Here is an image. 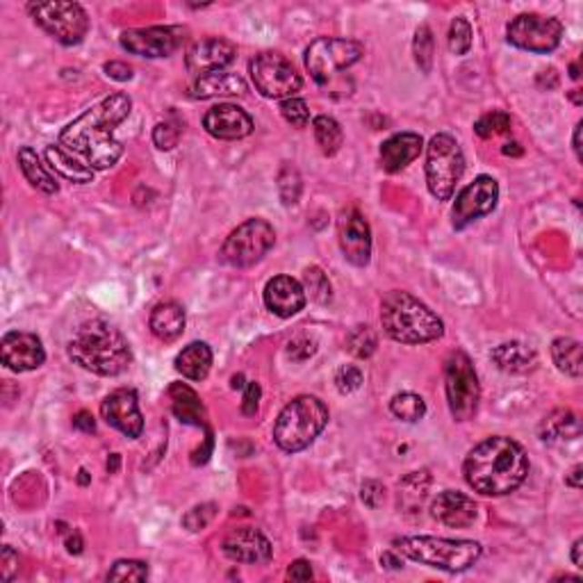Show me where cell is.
<instances>
[{"label":"cell","instance_id":"1","mask_svg":"<svg viewBox=\"0 0 583 583\" xmlns=\"http://www.w3.org/2000/svg\"><path fill=\"white\" fill-rule=\"evenodd\" d=\"M130 110L133 101L128 94H110L62 130L60 146L89 169H110L124 156V146L115 139V130L128 119Z\"/></svg>","mask_w":583,"mask_h":583},{"label":"cell","instance_id":"2","mask_svg":"<svg viewBox=\"0 0 583 583\" xmlns=\"http://www.w3.org/2000/svg\"><path fill=\"white\" fill-rule=\"evenodd\" d=\"M469 488L486 497H504L518 490L528 474L527 451L504 436L478 442L463 465Z\"/></svg>","mask_w":583,"mask_h":583},{"label":"cell","instance_id":"3","mask_svg":"<svg viewBox=\"0 0 583 583\" xmlns=\"http://www.w3.org/2000/svg\"><path fill=\"white\" fill-rule=\"evenodd\" d=\"M69 358L98 377H119L133 363L124 333L103 319H89L75 328L69 342Z\"/></svg>","mask_w":583,"mask_h":583},{"label":"cell","instance_id":"4","mask_svg":"<svg viewBox=\"0 0 583 583\" xmlns=\"http://www.w3.org/2000/svg\"><path fill=\"white\" fill-rule=\"evenodd\" d=\"M381 324L386 336L399 345H427L445 336L442 319L404 289H392L383 297Z\"/></svg>","mask_w":583,"mask_h":583},{"label":"cell","instance_id":"5","mask_svg":"<svg viewBox=\"0 0 583 583\" xmlns=\"http://www.w3.org/2000/svg\"><path fill=\"white\" fill-rule=\"evenodd\" d=\"M328 424V408L317 397L301 395L280 410L274 427V440L287 454L304 451L317 440Z\"/></svg>","mask_w":583,"mask_h":583},{"label":"cell","instance_id":"6","mask_svg":"<svg viewBox=\"0 0 583 583\" xmlns=\"http://www.w3.org/2000/svg\"><path fill=\"white\" fill-rule=\"evenodd\" d=\"M395 547L406 558L428 565V568L445 569V572H465L481 558V545L474 540L413 536L397 538Z\"/></svg>","mask_w":583,"mask_h":583},{"label":"cell","instance_id":"7","mask_svg":"<svg viewBox=\"0 0 583 583\" xmlns=\"http://www.w3.org/2000/svg\"><path fill=\"white\" fill-rule=\"evenodd\" d=\"M465 157L451 135L440 133L427 146V185L437 201H449L463 178Z\"/></svg>","mask_w":583,"mask_h":583},{"label":"cell","instance_id":"8","mask_svg":"<svg viewBox=\"0 0 583 583\" xmlns=\"http://www.w3.org/2000/svg\"><path fill=\"white\" fill-rule=\"evenodd\" d=\"M28 12L35 24L62 46H78L89 33V16L78 3H65V0L30 3Z\"/></svg>","mask_w":583,"mask_h":583},{"label":"cell","instance_id":"9","mask_svg":"<svg viewBox=\"0 0 583 583\" xmlns=\"http://www.w3.org/2000/svg\"><path fill=\"white\" fill-rule=\"evenodd\" d=\"M445 390L449 413L456 422H467L474 417L481 399V386L474 365L465 351H451L445 363Z\"/></svg>","mask_w":583,"mask_h":583},{"label":"cell","instance_id":"10","mask_svg":"<svg viewBox=\"0 0 583 583\" xmlns=\"http://www.w3.org/2000/svg\"><path fill=\"white\" fill-rule=\"evenodd\" d=\"M363 53V44L354 39L319 37L306 51V69L315 83L328 85L340 71L354 66Z\"/></svg>","mask_w":583,"mask_h":583},{"label":"cell","instance_id":"11","mask_svg":"<svg viewBox=\"0 0 583 583\" xmlns=\"http://www.w3.org/2000/svg\"><path fill=\"white\" fill-rule=\"evenodd\" d=\"M276 242V233L269 221L246 219L226 237L221 246V260L237 269H246L260 262L271 251Z\"/></svg>","mask_w":583,"mask_h":583},{"label":"cell","instance_id":"12","mask_svg":"<svg viewBox=\"0 0 583 583\" xmlns=\"http://www.w3.org/2000/svg\"><path fill=\"white\" fill-rule=\"evenodd\" d=\"M253 85L265 98H295V94L304 87V80L297 74L295 65L285 55L274 51H265L256 55L248 65Z\"/></svg>","mask_w":583,"mask_h":583},{"label":"cell","instance_id":"13","mask_svg":"<svg viewBox=\"0 0 583 583\" xmlns=\"http://www.w3.org/2000/svg\"><path fill=\"white\" fill-rule=\"evenodd\" d=\"M506 39L515 48L545 55L558 48L560 39H563V24L554 16L519 15L506 28Z\"/></svg>","mask_w":583,"mask_h":583},{"label":"cell","instance_id":"14","mask_svg":"<svg viewBox=\"0 0 583 583\" xmlns=\"http://www.w3.org/2000/svg\"><path fill=\"white\" fill-rule=\"evenodd\" d=\"M185 39H187V30L180 25H153V28L126 30L121 33L119 42L124 51L133 53V55L157 60V57L174 55L183 46Z\"/></svg>","mask_w":583,"mask_h":583},{"label":"cell","instance_id":"15","mask_svg":"<svg viewBox=\"0 0 583 583\" xmlns=\"http://www.w3.org/2000/svg\"><path fill=\"white\" fill-rule=\"evenodd\" d=\"M499 201V185L490 176H478L474 183H469L463 192L456 196L454 203V228L463 230L469 224L478 221L481 216L490 215Z\"/></svg>","mask_w":583,"mask_h":583},{"label":"cell","instance_id":"16","mask_svg":"<svg viewBox=\"0 0 583 583\" xmlns=\"http://www.w3.org/2000/svg\"><path fill=\"white\" fill-rule=\"evenodd\" d=\"M340 248L354 266H367L372 257V230L356 207H347L337 221Z\"/></svg>","mask_w":583,"mask_h":583},{"label":"cell","instance_id":"17","mask_svg":"<svg viewBox=\"0 0 583 583\" xmlns=\"http://www.w3.org/2000/svg\"><path fill=\"white\" fill-rule=\"evenodd\" d=\"M101 415L112 428L124 433L126 437H139L144 431V417L139 410L137 392L121 387L110 392L101 404Z\"/></svg>","mask_w":583,"mask_h":583},{"label":"cell","instance_id":"18","mask_svg":"<svg viewBox=\"0 0 583 583\" xmlns=\"http://www.w3.org/2000/svg\"><path fill=\"white\" fill-rule=\"evenodd\" d=\"M0 358L12 372H33L44 365L46 351H44L42 340L33 333L10 331L0 342Z\"/></svg>","mask_w":583,"mask_h":583},{"label":"cell","instance_id":"19","mask_svg":"<svg viewBox=\"0 0 583 583\" xmlns=\"http://www.w3.org/2000/svg\"><path fill=\"white\" fill-rule=\"evenodd\" d=\"M237 55V48L233 42L224 37H207L194 44L185 57V66L194 78H203L215 71H224Z\"/></svg>","mask_w":583,"mask_h":583},{"label":"cell","instance_id":"20","mask_svg":"<svg viewBox=\"0 0 583 583\" xmlns=\"http://www.w3.org/2000/svg\"><path fill=\"white\" fill-rule=\"evenodd\" d=\"M221 551H224L230 560H235V563L260 565L271 558L274 547H271V542L266 540L257 528L242 527V528H233V531L224 538V542H221Z\"/></svg>","mask_w":583,"mask_h":583},{"label":"cell","instance_id":"21","mask_svg":"<svg viewBox=\"0 0 583 583\" xmlns=\"http://www.w3.org/2000/svg\"><path fill=\"white\" fill-rule=\"evenodd\" d=\"M203 128L216 139H244L253 133V119L242 110V107L233 106V103H219V106L210 107L203 116Z\"/></svg>","mask_w":583,"mask_h":583},{"label":"cell","instance_id":"22","mask_svg":"<svg viewBox=\"0 0 583 583\" xmlns=\"http://www.w3.org/2000/svg\"><path fill=\"white\" fill-rule=\"evenodd\" d=\"M265 306L283 319L295 317L306 306L304 285L292 276H276L265 285Z\"/></svg>","mask_w":583,"mask_h":583},{"label":"cell","instance_id":"23","mask_svg":"<svg viewBox=\"0 0 583 583\" xmlns=\"http://www.w3.org/2000/svg\"><path fill=\"white\" fill-rule=\"evenodd\" d=\"M431 515L433 519L442 522L445 527L465 528L474 524V519L478 515V506L467 495H463V492L445 490L433 499Z\"/></svg>","mask_w":583,"mask_h":583},{"label":"cell","instance_id":"24","mask_svg":"<svg viewBox=\"0 0 583 583\" xmlns=\"http://www.w3.org/2000/svg\"><path fill=\"white\" fill-rule=\"evenodd\" d=\"M424 148V139L417 133H399L383 142L381 166L387 174H399L401 169L415 162Z\"/></svg>","mask_w":583,"mask_h":583},{"label":"cell","instance_id":"25","mask_svg":"<svg viewBox=\"0 0 583 583\" xmlns=\"http://www.w3.org/2000/svg\"><path fill=\"white\" fill-rule=\"evenodd\" d=\"M246 94V83L242 75L228 74V71H215L203 78H196L192 85L194 98H216V96H244Z\"/></svg>","mask_w":583,"mask_h":583},{"label":"cell","instance_id":"26","mask_svg":"<svg viewBox=\"0 0 583 583\" xmlns=\"http://www.w3.org/2000/svg\"><path fill=\"white\" fill-rule=\"evenodd\" d=\"M169 399L174 415L180 422L192 424V427L203 428V431H210L206 422V408H203L201 399H198V395L192 387L185 386V383H174V386L169 387Z\"/></svg>","mask_w":583,"mask_h":583},{"label":"cell","instance_id":"27","mask_svg":"<svg viewBox=\"0 0 583 583\" xmlns=\"http://www.w3.org/2000/svg\"><path fill=\"white\" fill-rule=\"evenodd\" d=\"M151 333L162 342H174L183 336L185 331V308L176 301H165L153 308L151 319H148Z\"/></svg>","mask_w":583,"mask_h":583},{"label":"cell","instance_id":"28","mask_svg":"<svg viewBox=\"0 0 583 583\" xmlns=\"http://www.w3.org/2000/svg\"><path fill=\"white\" fill-rule=\"evenodd\" d=\"M492 360L506 374H527L538 365L536 351L522 342H504L492 351Z\"/></svg>","mask_w":583,"mask_h":583},{"label":"cell","instance_id":"29","mask_svg":"<svg viewBox=\"0 0 583 583\" xmlns=\"http://www.w3.org/2000/svg\"><path fill=\"white\" fill-rule=\"evenodd\" d=\"M176 369L189 381H203L212 369V349L206 342H192L176 356Z\"/></svg>","mask_w":583,"mask_h":583},{"label":"cell","instance_id":"30","mask_svg":"<svg viewBox=\"0 0 583 583\" xmlns=\"http://www.w3.org/2000/svg\"><path fill=\"white\" fill-rule=\"evenodd\" d=\"M46 160L48 166H51L55 174H60L62 178L71 180V183H92L94 178V169H89L85 162H80L78 157L71 156L69 151L57 144V146H48L46 148Z\"/></svg>","mask_w":583,"mask_h":583},{"label":"cell","instance_id":"31","mask_svg":"<svg viewBox=\"0 0 583 583\" xmlns=\"http://www.w3.org/2000/svg\"><path fill=\"white\" fill-rule=\"evenodd\" d=\"M578 436H581V424L572 410H554L540 424V437L545 442L577 440Z\"/></svg>","mask_w":583,"mask_h":583},{"label":"cell","instance_id":"32","mask_svg":"<svg viewBox=\"0 0 583 583\" xmlns=\"http://www.w3.org/2000/svg\"><path fill=\"white\" fill-rule=\"evenodd\" d=\"M19 166L21 171H24L25 180H28L35 189H39V192L44 194H57L60 185L55 183L51 171L46 169V165H42L39 156L30 146L19 148Z\"/></svg>","mask_w":583,"mask_h":583},{"label":"cell","instance_id":"33","mask_svg":"<svg viewBox=\"0 0 583 583\" xmlns=\"http://www.w3.org/2000/svg\"><path fill=\"white\" fill-rule=\"evenodd\" d=\"M551 358H554V365L558 367V372H563L565 377L581 378V345L577 340H572V337H558V340H554V345H551Z\"/></svg>","mask_w":583,"mask_h":583},{"label":"cell","instance_id":"34","mask_svg":"<svg viewBox=\"0 0 583 583\" xmlns=\"http://www.w3.org/2000/svg\"><path fill=\"white\" fill-rule=\"evenodd\" d=\"M428 486H431V477L427 469L408 474L399 483V506H404L408 513H417V508H422V501L427 499Z\"/></svg>","mask_w":583,"mask_h":583},{"label":"cell","instance_id":"35","mask_svg":"<svg viewBox=\"0 0 583 583\" xmlns=\"http://www.w3.org/2000/svg\"><path fill=\"white\" fill-rule=\"evenodd\" d=\"M313 130H315V139H317V146L322 148L324 156H336L337 151L342 148V142H345V135H342L340 124H337L333 116H317L313 121Z\"/></svg>","mask_w":583,"mask_h":583},{"label":"cell","instance_id":"36","mask_svg":"<svg viewBox=\"0 0 583 583\" xmlns=\"http://www.w3.org/2000/svg\"><path fill=\"white\" fill-rule=\"evenodd\" d=\"M390 410L395 417L404 419V422H419V419L427 415V404L419 395H413V392H401V395L392 397Z\"/></svg>","mask_w":583,"mask_h":583},{"label":"cell","instance_id":"37","mask_svg":"<svg viewBox=\"0 0 583 583\" xmlns=\"http://www.w3.org/2000/svg\"><path fill=\"white\" fill-rule=\"evenodd\" d=\"M413 53H415V62H417L419 69L424 74H431L433 69V33L428 25H422L415 33V42H413Z\"/></svg>","mask_w":583,"mask_h":583},{"label":"cell","instance_id":"38","mask_svg":"<svg viewBox=\"0 0 583 583\" xmlns=\"http://www.w3.org/2000/svg\"><path fill=\"white\" fill-rule=\"evenodd\" d=\"M474 130H477L478 137L483 139L497 137V135H504L510 130V116L501 110L488 112V115H483L481 119L474 124Z\"/></svg>","mask_w":583,"mask_h":583},{"label":"cell","instance_id":"39","mask_svg":"<svg viewBox=\"0 0 583 583\" xmlns=\"http://www.w3.org/2000/svg\"><path fill=\"white\" fill-rule=\"evenodd\" d=\"M148 565L142 560H116L107 572V581H146Z\"/></svg>","mask_w":583,"mask_h":583},{"label":"cell","instance_id":"40","mask_svg":"<svg viewBox=\"0 0 583 583\" xmlns=\"http://www.w3.org/2000/svg\"><path fill=\"white\" fill-rule=\"evenodd\" d=\"M472 48V25L463 16H456L449 28V51L454 55H467Z\"/></svg>","mask_w":583,"mask_h":583},{"label":"cell","instance_id":"41","mask_svg":"<svg viewBox=\"0 0 583 583\" xmlns=\"http://www.w3.org/2000/svg\"><path fill=\"white\" fill-rule=\"evenodd\" d=\"M278 192L285 206H295L301 196V176L295 166L285 165L278 174Z\"/></svg>","mask_w":583,"mask_h":583},{"label":"cell","instance_id":"42","mask_svg":"<svg viewBox=\"0 0 583 583\" xmlns=\"http://www.w3.org/2000/svg\"><path fill=\"white\" fill-rule=\"evenodd\" d=\"M347 345H349V351L356 358H369L377 351V336H374V331L369 327H356L349 333Z\"/></svg>","mask_w":583,"mask_h":583},{"label":"cell","instance_id":"43","mask_svg":"<svg viewBox=\"0 0 583 583\" xmlns=\"http://www.w3.org/2000/svg\"><path fill=\"white\" fill-rule=\"evenodd\" d=\"M280 115L287 124H292L295 128H306L310 124V110L306 106V101L301 98H285L280 103Z\"/></svg>","mask_w":583,"mask_h":583},{"label":"cell","instance_id":"44","mask_svg":"<svg viewBox=\"0 0 583 583\" xmlns=\"http://www.w3.org/2000/svg\"><path fill=\"white\" fill-rule=\"evenodd\" d=\"M306 285L310 289V297H313L317 304H328L331 301V283H328L327 274H324L319 266H310L306 271Z\"/></svg>","mask_w":583,"mask_h":583},{"label":"cell","instance_id":"45","mask_svg":"<svg viewBox=\"0 0 583 583\" xmlns=\"http://www.w3.org/2000/svg\"><path fill=\"white\" fill-rule=\"evenodd\" d=\"M183 128L176 121H160V124L153 128V142L160 151H171L174 146H178V139Z\"/></svg>","mask_w":583,"mask_h":583},{"label":"cell","instance_id":"46","mask_svg":"<svg viewBox=\"0 0 583 583\" xmlns=\"http://www.w3.org/2000/svg\"><path fill=\"white\" fill-rule=\"evenodd\" d=\"M215 515H216V504L194 506V508L187 510V515L183 518V524L185 528H189V531H201V528H206L207 524L215 519Z\"/></svg>","mask_w":583,"mask_h":583},{"label":"cell","instance_id":"47","mask_svg":"<svg viewBox=\"0 0 583 583\" xmlns=\"http://www.w3.org/2000/svg\"><path fill=\"white\" fill-rule=\"evenodd\" d=\"M360 383H363V372H360L358 367H354V365H345V367L337 369L336 386L342 395H351V392H356L360 387Z\"/></svg>","mask_w":583,"mask_h":583},{"label":"cell","instance_id":"48","mask_svg":"<svg viewBox=\"0 0 583 583\" xmlns=\"http://www.w3.org/2000/svg\"><path fill=\"white\" fill-rule=\"evenodd\" d=\"M360 497H363V501L369 508H378L386 499V488L378 481H365L363 488H360Z\"/></svg>","mask_w":583,"mask_h":583},{"label":"cell","instance_id":"49","mask_svg":"<svg viewBox=\"0 0 583 583\" xmlns=\"http://www.w3.org/2000/svg\"><path fill=\"white\" fill-rule=\"evenodd\" d=\"M315 351H317V347L308 337H297L287 345V356L292 360H308L310 356H315Z\"/></svg>","mask_w":583,"mask_h":583},{"label":"cell","instance_id":"50","mask_svg":"<svg viewBox=\"0 0 583 583\" xmlns=\"http://www.w3.org/2000/svg\"><path fill=\"white\" fill-rule=\"evenodd\" d=\"M16 569H19V554L12 547H3V554H0V578L10 581Z\"/></svg>","mask_w":583,"mask_h":583},{"label":"cell","instance_id":"51","mask_svg":"<svg viewBox=\"0 0 583 583\" xmlns=\"http://www.w3.org/2000/svg\"><path fill=\"white\" fill-rule=\"evenodd\" d=\"M260 386H257L256 381L248 383L246 390H244V399H242V413L246 415V417H251V415L257 413V408H260Z\"/></svg>","mask_w":583,"mask_h":583},{"label":"cell","instance_id":"52","mask_svg":"<svg viewBox=\"0 0 583 583\" xmlns=\"http://www.w3.org/2000/svg\"><path fill=\"white\" fill-rule=\"evenodd\" d=\"M287 578H292V581H310V578H313V568H310L308 560L299 558L289 565Z\"/></svg>","mask_w":583,"mask_h":583},{"label":"cell","instance_id":"53","mask_svg":"<svg viewBox=\"0 0 583 583\" xmlns=\"http://www.w3.org/2000/svg\"><path fill=\"white\" fill-rule=\"evenodd\" d=\"M103 71H106L112 80H119V83H126V80L133 78V69H130L126 62H107V65L103 66Z\"/></svg>","mask_w":583,"mask_h":583},{"label":"cell","instance_id":"54","mask_svg":"<svg viewBox=\"0 0 583 583\" xmlns=\"http://www.w3.org/2000/svg\"><path fill=\"white\" fill-rule=\"evenodd\" d=\"M74 427L78 428V431H85V433H94L96 431V422H94L92 413H87V410H80L78 415L74 417Z\"/></svg>","mask_w":583,"mask_h":583},{"label":"cell","instance_id":"55","mask_svg":"<svg viewBox=\"0 0 583 583\" xmlns=\"http://www.w3.org/2000/svg\"><path fill=\"white\" fill-rule=\"evenodd\" d=\"M66 549H69V554H80L83 551V538H80L78 531H71L66 536Z\"/></svg>","mask_w":583,"mask_h":583},{"label":"cell","instance_id":"56","mask_svg":"<svg viewBox=\"0 0 583 583\" xmlns=\"http://www.w3.org/2000/svg\"><path fill=\"white\" fill-rule=\"evenodd\" d=\"M581 472H583L581 465H574L572 472L565 477V483H568L569 488H574V490H578V488H581Z\"/></svg>","mask_w":583,"mask_h":583},{"label":"cell","instance_id":"57","mask_svg":"<svg viewBox=\"0 0 583 583\" xmlns=\"http://www.w3.org/2000/svg\"><path fill=\"white\" fill-rule=\"evenodd\" d=\"M381 565H386V568H390V569L404 568V563H401V558H397V556L392 554V551H386V554L381 556Z\"/></svg>","mask_w":583,"mask_h":583},{"label":"cell","instance_id":"58","mask_svg":"<svg viewBox=\"0 0 583 583\" xmlns=\"http://www.w3.org/2000/svg\"><path fill=\"white\" fill-rule=\"evenodd\" d=\"M581 549H583V540L578 538V540H574V545H572V563H574V568H578V569L583 568Z\"/></svg>","mask_w":583,"mask_h":583},{"label":"cell","instance_id":"59","mask_svg":"<svg viewBox=\"0 0 583 583\" xmlns=\"http://www.w3.org/2000/svg\"><path fill=\"white\" fill-rule=\"evenodd\" d=\"M581 128L583 124L578 121L577 128H574V137H572V144H574V153H577V160L581 162Z\"/></svg>","mask_w":583,"mask_h":583},{"label":"cell","instance_id":"60","mask_svg":"<svg viewBox=\"0 0 583 583\" xmlns=\"http://www.w3.org/2000/svg\"><path fill=\"white\" fill-rule=\"evenodd\" d=\"M501 153H504V156H515V157H519V156H522V148H519V144H518V142H510V144H506L504 148H501Z\"/></svg>","mask_w":583,"mask_h":583},{"label":"cell","instance_id":"61","mask_svg":"<svg viewBox=\"0 0 583 583\" xmlns=\"http://www.w3.org/2000/svg\"><path fill=\"white\" fill-rule=\"evenodd\" d=\"M119 463H121V456L112 454L110 460H107V469H110V472H116V469H119Z\"/></svg>","mask_w":583,"mask_h":583},{"label":"cell","instance_id":"62","mask_svg":"<svg viewBox=\"0 0 583 583\" xmlns=\"http://www.w3.org/2000/svg\"><path fill=\"white\" fill-rule=\"evenodd\" d=\"M237 387H239V390H242V387H244V377H242V374H237V377H233V390H237Z\"/></svg>","mask_w":583,"mask_h":583},{"label":"cell","instance_id":"63","mask_svg":"<svg viewBox=\"0 0 583 583\" xmlns=\"http://www.w3.org/2000/svg\"><path fill=\"white\" fill-rule=\"evenodd\" d=\"M569 75H572L574 80H578V65H572V69H569Z\"/></svg>","mask_w":583,"mask_h":583},{"label":"cell","instance_id":"64","mask_svg":"<svg viewBox=\"0 0 583 583\" xmlns=\"http://www.w3.org/2000/svg\"><path fill=\"white\" fill-rule=\"evenodd\" d=\"M78 481H80V483H83V486H85V483H87V481H89V478H87V472H85V469H80V477H78Z\"/></svg>","mask_w":583,"mask_h":583}]
</instances>
